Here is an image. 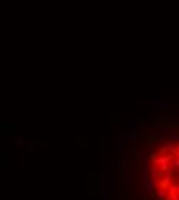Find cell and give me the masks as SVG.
<instances>
[{"label":"cell","instance_id":"6da1fadb","mask_svg":"<svg viewBox=\"0 0 179 200\" xmlns=\"http://www.w3.org/2000/svg\"><path fill=\"white\" fill-rule=\"evenodd\" d=\"M96 191H97V196H108V182H110V176L108 172H99V174H96Z\"/></svg>","mask_w":179,"mask_h":200},{"label":"cell","instance_id":"7a4b0ae2","mask_svg":"<svg viewBox=\"0 0 179 200\" xmlns=\"http://www.w3.org/2000/svg\"><path fill=\"white\" fill-rule=\"evenodd\" d=\"M172 179H173V172L165 171L164 174H162V180H161V185H159V188L167 189L170 185H172Z\"/></svg>","mask_w":179,"mask_h":200},{"label":"cell","instance_id":"3957f363","mask_svg":"<svg viewBox=\"0 0 179 200\" xmlns=\"http://www.w3.org/2000/svg\"><path fill=\"white\" fill-rule=\"evenodd\" d=\"M0 169L8 171V149H0Z\"/></svg>","mask_w":179,"mask_h":200},{"label":"cell","instance_id":"277c9868","mask_svg":"<svg viewBox=\"0 0 179 200\" xmlns=\"http://www.w3.org/2000/svg\"><path fill=\"white\" fill-rule=\"evenodd\" d=\"M172 134H175V131H173V126H172V125H165L162 129H159V132H158L156 135H158L159 139H162V137H165V135H168V137H170Z\"/></svg>","mask_w":179,"mask_h":200},{"label":"cell","instance_id":"5b68a950","mask_svg":"<svg viewBox=\"0 0 179 200\" xmlns=\"http://www.w3.org/2000/svg\"><path fill=\"white\" fill-rule=\"evenodd\" d=\"M162 174H164V172L161 171V169H158L156 166H151V169H150V172H148V177L153 180V182H156V180H159V179H162Z\"/></svg>","mask_w":179,"mask_h":200},{"label":"cell","instance_id":"8992f818","mask_svg":"<svg viewBox=\"0 0 179 200\" xmlns=\"http://www.w3.org/2000/svg\"><path fill=\"white\" fill-rule=\"evenodd\" d=\"M25 152L28 154V156H36L37 154V146H36V143L33 142H28L25 145Z\"/></svg>","mask_w":179,"mask_h":200},{"label":"cell","instance_id":"52a82bcc","mask_svg":"<svg viewBox=\"0 0 179 200\" xmlns=\"http://www.w3.org/2000/svg\"><path fill=\"white\" fill-rule=\"evenodd\" d=\"M172 159H173V156H158V165L159 166H168V163L172 162Z\"/></svg>","mask_w":179,"mask_h":200},{"label":"cell","instance_id":"ba28073f","mask_svg":"<svg viewBox=\"0 0 179 200\" xmlns=\"http://www.w3.org/2000/svg\"><path fill=\"white\" fill-rule=\"evenodd\" d=\"M153 194H155V197H156L158 200H165V199L168 197L167 189H162V188H158V189H156V193H153Z\"/></svg>","mask_w":179,"mask_h":200},{"label":"cell","instance_id":"9c48e42d","mask_svg":"<svg viewBox=\"0 0 179 200\" xmlns=\"http://www.w3.org/2000/svg\"><path fill=\"white\" fill-rule=\"evenodd\" d=\"M179 193V183H172L167 188V194L168 196H178Z\"/></svg>","mask_w":179,"mask_h":200},{"label":"cell","instance_id":"30bf717a","mask_svg":"<svg viewBox=\"0 0 179 200\" xmlns=\"http://www.w3.org/2000/svg\"><path fill=\"white\" fill-rule=\"evenodd\" d=\"M122 152H124V137L119 135L118 137V159H122Z\"/></svg>","mask_w":179,"mask_h":200},{"label":"cell","instance_id":"8fae6325","mask_svg":"<svg viewBox=\"0 0 179 200\" xmlns=\"http://www.w3.org/2000/svg\"><path fill=\"white\" fill-rule=\"evenodd\" d=\"M176 168H179V159H178V157H173V159H172V162L168 163V171H170V172H173Z\"/></svg>","mask_w":179,"mask_h":200},{"label":"cell","instance_id":"7c38bea8","mask_svg":"<svg viewBox=\"0 0 179 200\" xmlns=\"http://www.w3.org/2000/svg\"><path fill=\"white\" fill-rule=\"evenodd\" d=\"M161 103H162V99H150L148 100V106L150 108H159Z\"/></svg>","mask_w":179,"mask_h":200},{"label":"cell","instance_id":"4fadbf2b","mask_svg":"<svg viewBox=\"0 0 179 200\" xmlns=\"http://www.w3.org/2000/svg\"><path fill=\"white\" fill-rule=\"evenodd\" d=\"M159 140H161V139L158 137L156 134H151V132H150V135H148V142H150L151 145H153V143H158Z\"/></svg>","mask_w":179,"mask_h":200},{"label":"cell","instance_id":"5bb4252c","mask_svg":"<svg viewBox=\"0 0 179 200\" xmlns=\"http://www.w3.org/2000/svg\"><path fill=\"white\" fill-rule=\"evenodd\" d=\"M14 142H16L17 146H25V145H26V140H25V137H22V135H20V137H17Z\"/></svg>","mask_w":179,"mask_h":200},{"label":"cell","instance_id":"9a60e30c","mask_svg":"<svg viewBox=\"0 0 179 200\" xmlns=\"http://www.w3.org/2000/svg\"><path fill=\"white\" fill-rule=\"evenodd\" d=\"M156 151H155V146H153V145H148V146L145 148V151H144V154H145V156H147V154H150V156H151V154H155Z\"/></svg>","mask_w":179,"mask_h":200},{"label":"cell","instance_id":"2e32d148","mask_svg":"<svg viewBox=\"0 0 179 200\" xmlns=\"http://www.w3.org/2000/svg\"><path fill=\"white\" fill-rule=\"evenodd\" d=\"M170 140H172V143H175V145L179 143V134H176V132L172 134V135H170Z\"/></svg>","mask_w":179,"mask_h":200},{"label":"cell","instance_id":"e0dca14e","mask_svg":"<svg viewBox=\"0 0 179 200\" xmlns=\"http://www.w3.org/2000/svg\"><path fill=\"white\" fill-rule=\"evenodd\" d=\"M165 200H179V194L178 196H168Z\"/></svg>","mask_w":179,"mask_h":200},{"label":"cell","instance_id":"ac0fdd59","mask_svg":"<svg viewBox=\"0 0 179 200\" xmlns=\"http://www.w3.org/2000/svg\"><path fill=\"white\" fill-rule=\"evenodd\" d=\"M142 134H144L145 137H148V135H150V131H148V128H144V129H142Z\"/></svg>","mask_w":179,"mask_h":200},{"label":"cell","instance_id":"d6986e66","mask_svg":"<svg viewBox=\"0 0 179 200\" xmlns=\"http://www.w3.org/2000/svg\"><path fill=\"white\" fill-rule=\"evenodd\" d=\"M138 188H139V191H144V185H142V183H141V182H139V185H138Z\"/></svg>","mask_w":179,"mask_h":200},{"label":"cell","instance_id":"ffe728a7","mask_svg":"<svg viewBox=\"0 0 179 200\" xmlns=\"http://www.w3.org/2000/svg\"><path fill=\"white\" fill-rule=\"evenodd\" d=\"M114 200H124V197L122 196H118V197H114Z\"/></svg>","mask_w":179,"mask_h":200},{"label":"cell","instance_id":"44dd1931","mask_svg":"<svg viewBox=\"0 0 179 200\" xmlns=\"http://www.w3.org/2000/svg\"><path fill=\"white\" fill-rule=\"evenodd\" d=\"M172 126H179V122H176V123H173Z\"/></svg>","mask_w":179,"mask_h":200},{"label":"cell","instance_id":"7402d4cb","mask_svg":"<svg viewBox=\"0 0 179 200\" xmlns=\"http://www.w3.org/2000/svg\"><path fill=\"white\" fill-rule=\"evenodd\" d=\"M176 151H179V143H176Z\"/></svg>","mask_w":179,"mask_h":200},{"label":"cell","instance_id":"603a6c76","mask_svg":"<svg viewBox=\"0 0 179 200\" xmlns=\"http://www.w3.org/2000/svg\"><path fill=\"white\" fill-rule=\"evenodd\" d=\"M156 200H158V199H156Z\"/></svg>","mask_w":179,"mask_h":200}]
</instances>
